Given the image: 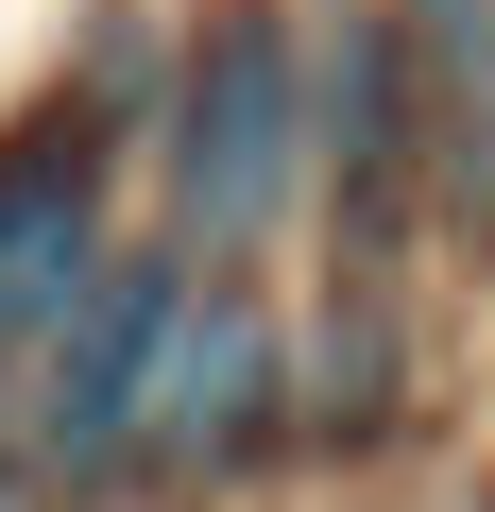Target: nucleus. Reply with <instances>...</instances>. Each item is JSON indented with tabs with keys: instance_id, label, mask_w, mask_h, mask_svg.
Returning a JSON list of instances; mask_svg holds the SVG:
<instances>
[{
	"instance_id": "f257e3e1",
	"label": "nucleus",
	"mask_w": 495,
	"mask_h": 512,
	"mask_svg": "<svg viewBox=\"0 0 495 512\" xmlns=\"http://www.w3.org/2000/svg\"><path fill=\"white\" fill-rule=\"evenodd\" d=\"M291 171H308V69H291V35L257 18V0H239V18H205V52H188L171 188H188L205 239H257L291 205Z\"/></svg>"
},
{
	"instance_id": "f03ea898",
	"label": "nucleus",
	"mask_w": 495,
	"mask_h": 512,
	"mask_svg": "<svg viewBox=\"0 0 495 512\" xmlns=\"http://www.w3.org/2000/svg\"><path fill=\"white\" fill-rule=\"evenodd\" d=\"M171 308H188L171 256H137V274H86V291H69V325H52V461H69V478H120V461H137V410H154Z\"/></svg>"
},
{
	"instance_id": "7ed1b4c3",
	"label": "nucleus",
	"mask_w": 495,
	"mask_h": 512,
	"mask_svg": "<svg viewBox=\"0 0 495 512\" xmlns=\"http://www.w3.org/2000/svg\"><path fill=\"white\" fill-rule=\"evenodd\" d=\"M274 410H291V342H274V308H257V291H188V308H171V359H154L137 444H154V461H188V478H222Z\"/></svg>"
},
{
	"instance_id": "20e7f679",
	"label": "nucleus",
	"mask_w": 495,
	"mask_h": 512,
	"mask_svg": "<svg viewBox=\"0 0 495 512\" xmlns=\"http://www.w3.org/2000/svg\"><path fill=\"white\" fill-rule=\"evenodd\" d=\"M86 274H103V154L35 120V137H0V359L52 342Z\"/></svg>"
},
{
	"instance_id": "39448f33",
	"label": "nucleus",
	"mask_w": 495,
	"mask_h": 512,
	"mask_svg": "<svg viewBox=\"0 0 495 512\" xmlns=\"http://www.w3.org/2000/svg\"><path fill=\"white\" fill-rule=\"evenodd\" d=\"M410 154H427V120H410V52L376 35V52L342 69V256H376V239H393Z\"/></svg>"
},
{
	"instance_id": "423d86ee",
	"label": "nucleus",
	"mask_w": 495,
	"mask_h": 512,
	"mask_svg": "<svg viewBox=\"0 0 495 512\" xmlns=\"http://www.w3.org/2000/svg\"><path fill=\"white\" fill-rule=\"evenodd\" d=\"M410 52H427V86H444V171H461V205H495V0H427Z\"/></svg>"
}]
</instances>
